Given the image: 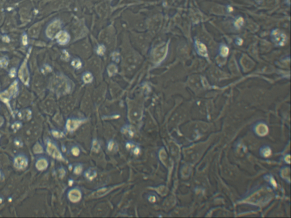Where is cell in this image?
<instances>
[{"mask_svg": "<svg viewBox=\"0 0 291 218\" xmlns=\"http://www.w3.org/2000/svg\"><path fill=\"white\" fill-rule=\"evenodd\" d=\"M122 131L124 134L129 135V136L130 137H133L134 136V133H135L134 129L133 128V127L131 126H129V125H127V126H125L123 127L122 128Z\"/></svg>", "mask_w": 291, "mask_h": 218, "instance_id": "16", "label": "cell"}, {"mask_svg": "<svg viewBox=\"0 0 291 218\" xmlns=\"http://www.w3.org/2000/svg\"><path fill=\"white\" fill-rule=\"evenodd\" d=\"M51 134L53 135V136L55 138H59L63 137V133L61 131H57V130H52L51 131Z\"/></svg>", "mask_w": 291, "mask_h": 218, "instance_id": "26", "label": "cell"}, {"mask_svg": "<svg viewBox=\"0 0 291 218\" xmlns=\"http://www.w3.org/2000/svg\"><path fill=\"white\" fill-rule=\"evenodd\" d=\"M244 24V20L242 17H238L235 18L234 20V26L237 29H240L243 24Z\"/></svg>", "mask_w": 291, "mask_h": 218, "instance_id": "18", "label": "cell"}, {"mask_svg": "<svg viewBox=\"0 0 291 218\" xmlns=\"http://www.w3.org/2000/svg\"><path fill=\"white\" fill-rule=\"evenodd\" d=\"M218 54L222 57H226L229 54V48L225 44L222 43L218 48Z\"/></svg>", "mask_w": 291, "mask_h": 218, "instance_id": "14", "label": "cell"}, {"mask_svg": "<svg viewBox=\"0 0 291 218\" xmlns=\"http://www.w3.org/2000/svg\"><path fill=\"white\" fill-rule=\"evenodd\" d=\"M83 171V167L81 164H77L74 168V173L76 175H80Z\"/></svg>", "mask_w": 291, "mask_h": 218, "instance_id": "23", "label": "cell"}, {"mask_svg": "<svg viewBox=\"0 0 291 218\" xmlns=\"http://www.w3.org/2000/svg\"><path fill=\"white\" fill-rule=\"evenodd\" d=\"M194 47L195 51L198 56L208 59L209 55L207 47L204 43L196 39H194Z\"/></svg>", "mask_w": 291, "mask_h": 218, "instance_id": "6", "label": "cell"}, {"mask_svg": "<svg viewBox=\"0 0 291 218\" xmlns=\"http://www.w3.org/2000/svg\"><path fill=\"white\" fill-rule=\"evenodd\" d=\"M133 145H132L131 143H126V148H129V149H130V148L132 147Z\"/></svg>", "mask_w": 291, "mask_h": 218, "instance_id": "33", "label": "cell"}, {"mask_svg": "<svg viewBox=\"0 0 291 218\" xmlns=\"http://www.w3.org/2000/svg\"><path fill=\"white\" fill-rule=\"evenodd\" d=\"M19 76L21 81L26 85H28L29 82V74L27 67V64L26 61L24 62L22 67H20L19 72Z\"/></svg>", "mask_w": 291, "mask_h": 218, "instance_id": "10", "label": "cell"}, {"mask_svg": "<svg viewBox=\"0 0 291 218\" xmlns=\"http://www.w3.org/2000/svg\"><path fill=\"white\" fill-rule=\"evenodd\" d=\"M270 37L272 42L276 46L283 47L287 43L286 34L279 29H275L271 31Z\"/></svg>", "mask_w": 291, "mask_h": 218, "instance_id": "1", "label": "cell"}, {"mask_svg": "<svg viewBox=\"0 0 291 218\" xmlns=\"http://www.w3.org/2000/svg\"><path fill=\"white\" fill-rule=\"evenodd\" d=\"M82 79L84 81V83L89 84L92 82V81L93 80V76L92 74L90 72H85L83 74L82 76Z\"/></svg>", "mask_w": 291, "mask_h": 218, "instance_id": "17", "label": "cell"}, {"mask_svg": "<svg viewBox=\"0 0 291 218\" xmlns=\"http://www.w3.org/2000/svg\"><path fill=\"white\" fill-rule=\"evenodd\" d=\"M82 197V193L80 189L78 188H73L70 189L68 193V198L72 202H77L79 201Z\"/></svg>", "mask_w": 291, "mask_h": 218, "instance_id": "9", "label": "cell"}, {"mask_svg": "<svg viewBox=\"0 0 291 218\" xmlns=\"http://www.w3.org/2000/svg\"><path fill=\"white\" fill-rule=\"evenodd\" d=\"M18 91V89L17 81H15V82L12 84L7 91L0 93V99L4 102L7 103L10 101L11 98L13 97L14 96L16 95Z\"/></svg>", "mask_w": 291, "mask_h": 218, "instance_id": "3", "label": "cell"}, {"mask_svg": "<svg viewBox=\"0 0 291 218\" xmlns=\"http://www.w3.org/2000/svg\"><path fill=\"white\" fill-rule=\"evenodd\" d=\"M139 152H140V148L138 147L135 148L134 150V154H138V153H139Z\"/></svg>", "mask_w": 291, "mask_h": 218, "instance_id": "30", "label": "cell"}, {"mask_svg": "<svg viewBox=\"0 0 291 218\" xmlns=\"http://www.w3.org/2000/svg\"><path fill=\"white\" fill-rule=\"evenodd\" d=\"M56 38L58 43L61 45H65L69 42L70 40V36L66 31H61L57 34Z\"/></svg>", "mask_w": 291, "mask_h": 218, "instance_id": "12", "label": "cell"}, {"mask_svg": "<svg viewBox=\"0 0 291 218\" xmlns=\"http://www.w3.org/2000/svg\"><path fill=\"white\" fill-rule=\"evenodd\" d=\"M105 52V47L104 45H99L97 47V54L98 55H103Z\"/></svg>", "mask_w": 291, "mask_h": 218, "instance_id": "25", "label": "cell"}, {"mask_svg": "<svg viewBox=\"0 0 291 218\" xmlns=\"http://www.w3.org/2000/svg\"><path fill=\"white\" fill-rule=\"evenodd\" d=\"M84 176L89 180H92L97 176V172L93 168H90L87 169L84 173Z\"/></svg>", "mask_w": 291, "mask_h": 218, "instance_id": "15", "label": "cell"}, {"mask_svg": "<svg viewBox=\"0 0 291 218\" xmlns=\"http://www.w3.org/2000/svg\"><path fill=\"white\" fill-rule=\"evenodd\" d=\"M100 149V145L97 139H94L92 145V149L95 152H98Z\"/></svg>", "mask_w": 291, "mask_h": 218, "instance_id": "21", "label": "cell"}, {"mask_svg": "<svg viewBox=\"0 0 291 218\" xmlns=\"http://www.w3.org/2000/svg\"><path fill=\"white\" fill-rule=\"evenodd\" d=\"M84 120L75 119V118H69L67 119L66 127L68 131L73 132L76 130L81 124L84 122Z\"/></svg>", "mask_w": 291, "mask_h": 218, "instance_id": "8", "label": "cell"}, {"mask_svg": "<svg viewBox=\"0 0 291 218\" xmlns=\"http://www.w3.org/2000/svg\"><path fill=\"white\" fill-rule=\"evenodd\" d=\"M71 153L75 156H78L80 154V150L77 146H74L71 149Z\"/></svg>", "mask_w": 291, "mask_h": 218, "instance_id": "27", "label": "cell"}, {"mask_svg": "<svg viewBox=\"0 0 291 218\" xmlns=\"http://www.w3.org/2000/svg\"><path fill=\"white\" fill-rule=\"evenodd\" d=\"M114 147V142L113 140H110L107 143V148L109 151H112Z\"/></svg>", "mask_w": 291, "mask_h": 218, "instance_id": "28", "label": "cell"}, {"mask_svg": "<svg viewBox=\"0 0 291 218\" xmlns=\"http://www.w3.org/2000/svg\"><path fill=\"white\" fill-rule=\"evenodd\" d=\"M33 151L35 154H40L43 152V148L39 143H37L34 146Z\"/></svg>", "mask_w": 291, "mask_h": 218, "instance_id": "19", "label": "cell"}, {"mask_svg": "<svg viewBox=\"0 0 291 218\" xmlns=\"http://www.w3.org/2000/svg\"><path fill=\"white\" fill-rule=\"evenodd\" d=\"M168 52V45L165 44L157 47L154 51V59L157 63H160L166 57Z\"/></svg>", "mask_w": 291, "mask_h": 218, "instance_id": "5", "label": "cell"}, {"mask_svg": "<svg viewBox=\"0 0 291 218\" xmlns=\"http://www.w3.org/2000/svg\"><path fill=\"white\" fill-rule=\"evenodd\" d=\"M148 199H149V201H151V202L155 201V198L154 197H153V196H152H152H151V197H149V198H148Z\"/></svg>", "mask_w": 291, "mask_h": 218, "instance_id": "34", "label": "cell"}, {"mask_svg": "<svg viewBox=\"0 0 291 218\" xmlns=\"http://www.w3.org/2000/svg\"><path fill=\"white\" fill-rule=\"evenodd\" d=\"M1 172L0 171V178H1Z\"/></svg>", "mask_w": 291, "mask_h": 218, "instance_id": "35", "label": "cell"}, {"mask_svg": "<svg viewBox=\"0 0 291 218\" xmlns=\"http://www.w3.org/2000/svg\"><path fill=\"white\" fill-rule=\"evenodd\" d=\"M72 65L75 68L78 69H80L82 67V63L80 60H79V59H75L72 61Z\"/></svg>", "mask_w": 291, "mask_h": 218, "instance_id": "22", "label": "cell"}, {"mask_svg": "<svg viewBox=\"0 0 291 218\" xmlns=\"http://www.w3.org/2000/svg\"><path fill=\"white\" fill-rule=\"evenodd\" d=\"M254 1L256 3H258L259 5H260V4L263 3V1H264V0H254Z\"/></svg>", "mask_w": 291, "mask_h": 218, "instance_id": "31", "label": "cell"}, {"mask_svg": "<svg viewBox=\"0 0 291 218\" xmlns=\"http://www.w3.org/2000/svg\"><path fill=\"white\" fill-rule=\"evenodd\" d=\"M3 123H4V119L3 118L0 117V127L3 125Z\"/></svg>", "mask_w": 291, "mask_h": 218, "instance_id": "32", "label": "cell"}, {"mask_svg": "<svg viewBox=\"0 0 291 218\" xmlns=\"http://www.w3.org/2000/svg\"><path fill=\"white\" fill-rule=\"evenodd\" d=\"M48 161L45 158H40L38 159L35 163V167L39 171H44L48 167Z\"/></svg>", "mask_w": 291, "mask_h": 218, "instance_id": "13", "label": "cell"}, {"mask_svg": "<svg viewBox=\"0 0 291 218\" xmlns=\"http://www.w3.org/2000/svg\"><path fill=\"white\" fill-rule=\"evenodd\" d=\"M46 151L48 154L52 156L54 158H56L59 160H64V157L61 152H60L59 148L51 140H48L47 142Z\"/></svg>", "mask_w": 291, "mask_h": 218, "instance_id": "2", "label": "cell"}, {"mask_svg": "<svg viewBox=\"0 0 291 218\" xmlns=\"http://www.w3.org/2000/svg\"><path fill=\"white\" fill-rule=\"evenodd\" d=\"M242 43H243V40L241 39V38L237 37V38H235V44H237L238 46H241L242 44Z\"/></svg>", "mask_w": 291, "mask_h": 218, "instance_id": "29", "label": "cell"}, {"mask_svg": "<svg viewBox=\"0 0 291 218\" xmlns=\"http://www.w3.org/2000/svg\"><path fill=\"white\" fill-rule=\"evenodd\" d=\"M61 27V23L59 20H55L47 27L46 35L50 39H53L57 35Z\"/></svg>", "mask_w": 291, "mask_h": 218, "instance_id": "4", "label": "cell"}, {"mask_svg": "<svg viewBox=\"0 0 291 218\" xmlns=\"http://www.w3.org/2000/svg\"><path fill=\"white\" fill-rule=\"evenodd\" d=\"M114 186H108V187H104L100 188L96 191H93L90 197L92 198H100L101 197L105 196V195L107 194L110 193L111 190L114 189Z\"/></svg>", "mask_w": 291, "mask_h": 218, "instance_id": "11", "label": "cell"}, {"mask_svg": "<svg viewBox=\"0 0 291 218\" xmlns=\"http://www.w3.org/2000/svg\"><path fill=\"white\" fill-rule=\"evenodd\" d=\"M108 73L110 76H113L114 74L116 73L117 72V68L116 65L111 64L109 65L107 68Z\"/></svg>", "mask_w": 291, "mask_h": 218, "instance_id": "20", "label": "cell"}, {"mask_svg": "<svg viewBox=\"0 0 291 218\" xmlns=\"http://www.w3.org/2000/svg\"><path fill=\"white\" fill-rule=\"evenodd\" d=\"M14 167L19 170L25 169L28 166V158L23 154H19L14 158Z\"/></svg>", "mask_w": 291, "mask_h": 218, "instance_id": "7", "label": "cell"}, {"mask_svg": "<svg viewBox=\"0 0 291 218\" xmlns=\"http://www.w3.org/2000/svg\"><path fill=\"white\" fill-rule=\"evenodd\" d=\"M22 124L20 122H16L14 123V124H12L11 128L14 131H16L18 130H20V128L22 127Z\"/></svg>", "mask_w": 291, "mask_h": 218, "instance_id": "24", "label": "cell"}]
</instances>
